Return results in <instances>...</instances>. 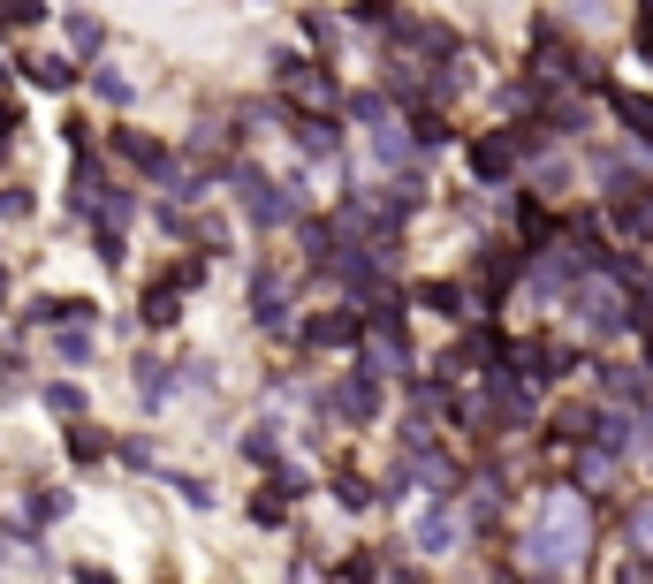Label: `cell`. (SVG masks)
<instances>
[{"mask_svg": "<svg viewBox=\"0 0 653 584\" xmlns=\"http://www.w3.org/2000/svg\"><path fill=\"white\" fill-rule=\"evenodd\" d=\"M228 182H236V198L251 206V220H259V228H281V220H297V206H305V190H274L259 167H236Z\"/></svg>", "mask_w": 653, "mask_h": 584, "instance_id": "6da1fadb", "label": "cell"}, {"mask_svg": "<svg viewBox=\"0 0 653 584\" xmlns=\"http://www.w3.org/2000/svg\"><path fill=\"white\" fill-rule=\"evenodd\" d=\"M274 77H281V91H289L297 107L327 115V99H335V77H327L319 61H305V53H281V61H274Z\"/></svg>", "mask_w": 653, "mask_h": 584, "instance_id": "7a4b0ae2", "label": "cell"}, {"mask_svg": "<svg viewBox=\"0 0 653 584\" xmlns=\"http://www.w3.org/2000/svg\"><path fill=\"white\" fill-rule=\"evenodd\" d=\"M115 152H122L130 167H145V175H168V145H160V137H145V129H122V122H115Z\"/></svg>", "mask_w": 653, "mask_h": 584, "instance_id": "3957f363", "label": "cell"}, {"mask_svg": "<svg viewBox=\"0 0 653 584\" xmlns=\"http://www.w3.org/2000/svg\"><path fill=\"white\" fill-rule=\"evenodd\" d=\"M305 342L311 349H327V342H357V311H319L305 327Z\"/></svg>", "mask_w": 653, "mask_h": 584, "instance_id": "277c9868", "label": "cell"}, {"mask_svg": "<svg viewBox=\"0 0 653 584\" xmlns=\"http://www.w3.org/2000/svg\"><path fill=\"white\" fill-rule=\"evenodd\" d=\"M335 410H343V417H373V410H380V387L349 373V379H343V395H335Z\"/></svg>", "mask_w": 653, "mask_h": 584, "instance_id": "5b68a950", "label": "cell"}, {"mask_svg": "<svg viewBox=\"0 0 653 584\" xmlns=\"http://www.w3.org/2000/svg\"><path fill=\"white\" fill-rule=\"evenodd\" d=\"M289 137H297V145H305L311 160H327V152H335V129L319 122V115H311V107H305V115H297V122H289Z\"/></svg>", "mask_w": 653, "mask_h": 584, "instance_id": "8992f818", "label": "cell"}, {"mask_svg": "<svg viewBox=\"0 0 653 584\" xmlns=\"http://www.w3.org/2000/svg\"><path fill=\"white\" fill-rule=\"evenodd\" d=\"M31 83H39V91H69V83H77V69H69L61 53H46V61H31Z\"/></svg>", "mask_w": 653, "mask_h": 584, "instance_id": "52a82bcc", "label": "cell"}, {"mask_svg": "<svg viewBox=\"0 0 653 584\" xmlns=\"http://www.w3.org/2000/svg\"><path fill=\"white\" fill-rule=\"evenodd\" d=\"M53 319H85V304L77 296H39L31 304V327H53Z\"/></svg>", "mask_w": 653, "mask_h": 584, "instance_id": "ba28073f", "label": "cell"}, {"mask_svg": "<svg viewBox=\"0 0 653 584\" xmlns=\"http://www.w3.org/2000/svg\"><path fill=\"white\" fill-rule=\"evenodd\" d=\"M69 456H77V463H99V456H107V433H91V425H69Z\"/></svg>", "mask_w": 653, "mask_h": 584, "instance_id": "9c48e42d", "label": "cell"}, {"mask_svg": "<svg viewBox=\"0 0 653 584\" xmlns=\"http://www.w3.org/2000/svg\"><path fill=\"white\" fill-rule=\"evenodd\" d=\"M91 91H99L107 107H130V77H115V69H91Z\"/></svg>", "mask_w": 653, "mask_h": 584, "instance_id": "30bf717a", "label": "cell"}, {"mask_svg": "<svg viewBox=\"0 0 653 584\" xmlns=\"http://www.w3.org/2000/svg\"><path fill=\"white\" fill-rule=\"evenodd\" d=\"M175 289H182V281H160V289L145 296V319H152V327H168L175 319Z\"/></svg>", "mask_w": 653, "mask_h": 584, "instance_id": "8fae6325", "label": "cell"}, {"mask_svg": "<svg viewBox=\"0 0 653 584\" xmlns=\"http://www.w3.org/2000/svg\"><path fill=\"white\" fill-rule=\"evenodd\" d=\"M46 16V0H0V23H16V31H31Z\"/></svg>", "mask_w": 653, "mask_h": 584, "instance_id": "7c38bea8", "label": "cell"}, {"mask_svg": "<svg viewBox=\"0 0 653 584\" xmlns=\"http://www.w3.org/2000/svg\"><path fill=\"white\" fill-rule=\"evenodd\" d=\"M137 387H145V403H168V365H160V357H145Z\"/></svg>", "mask_w": 653, "mask_h": 584, "instance_id": "4fadbf2b", "label": "cell"}, {"mask_svg": "<svg viewBox=\"0 0 653 584\" xmlns=\"http://www.w3.org/2000/svg\"><path fill=\"white\" fill-rule=\"evenodd\" d=\"M53 357H61V365H85V357H91V334H53Z\"/></svg>", "mask_w": 653, "mask_h": 584, "instance_id": "5bb4252c", "label": "cell"}, {"mask_svg": "<svg viewBox=\"0 0 653 584\" xmlns=\"http://www.w3.org/2000/svg\"><path fill=\"white\" fill-rule=\"evenodd\" d=\"M259 319L266 327H281V281H274V274L259 281Z\"/></svg>", "mask_w": 653, "mask_h": 584, "instance_id": "9a60e30c", "label": "cell"}, {"mask_svg": "<svg viewBox=\"0 0 653 584\" xmlns=\"http://www.w3.org/2000/svg\"><path fill=\"white\" fill-rule=\"evenodd\" d=\"M53 516H69V494H61V486H53V494H39V501H31V524H53Z\"/></svg>", "mask_w": 653, "mask_h": 584, "instance_id": "2e32d148", "label": "cell"}, {"mask_svg": "<svg viewBox=\"0 0 653 584\" xmlns=\"http://www.w3.org/2000/svg\"><path fill=\"white\" fill-rule=\"evenodd\" d=\"M46 410H61V417H77V410H85V395H77V387H46Z\"/></svg>", "mask_w": 653, "mask_h": 584, "instance_id": "e0dca14e", "label": "cell"}, {"mask_svg": "<svg viewBox=\"0 0 653 584\" xmlns=\"http://www.w3.org/2000/svg\"><path fill=\"white\" fill-rule=\"evenodd\" d=\"M0 220H31V190H0Z\"/></svg>", "mask_w": 653, "mask_h": 584, "instance_id": "ac0fdd59", "label": "cell"}, {"mask_svg": "<svg viewBox=\"0 0 653 584\" xmlns=\"http://www.w3.org/2000/svg\"><path fill=\"white\" fill-rule=\"evenodd\" d=\"M69 39L91 53V46H99V16H69Z\"/></svg>", "mask_w": 653, "mask_h": 584, "instance_id": "d6986e66", "label": "cell"}, {"mask_svg": "<svg viewBox=\"0 0 653 584\" xmlns=\"http://www.w3.org/2000/svg\"><path fill=\"white\" fill-rule=\"evenodd\" d=\"M244 456H251V463H274V425H259V433L244 441Z\"/></svg>", "mask_w": 653, "mask_h": 584, "instance_id": "ffe728a7", "label": "cell"}, {"mask_svg": "<svg viewBox=\"0 0 653 584\" xmlns=\"http://www.w3.org/2000/svg\"><path fill=\"white\" fill-rule=\"evenodd\" d=\"M8 137H16V107H0V152H8Z\"/></svg>", "mask_w": 653, "mask_h": 584, "instance_id": "44dd1931", "label": "cell"}]
</instances>
